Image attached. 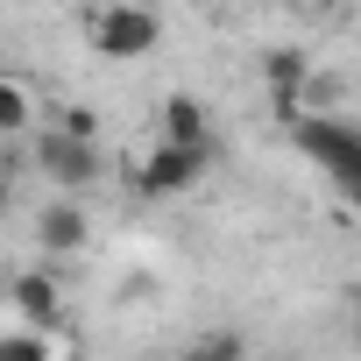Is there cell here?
Segmentation results:
<instances>
[{
    "mask_svg": "<svg viewBox=\"0 0 361 361\" xmlns=\"http://www.w3.org/2000/svg\"><path fill=\"white\" fill-rule=\"evenodd\" d=\"M85 36L106 64H135L163 43V15L149 8V0H99V8L85 15Z\"/></svg>",
    "mask_w": 361,
    "mask_h": 361,
    "instance_id": "obj_1",
    "label": "cell"
},
{
    "mask_svg": "<svg viewBox=\"0 0 361 361\" xmlns=\"http://www.w3.org/2000/svg\"><path fill=\"white\" fill-rule=\"evenodd\" d=\"M206 170H213V142H156L135 170V192L142 199H185L206 185Z\"/></svg>",
    "mask_w": 361,
    "mask_h": 361,
    "instance_id": "obj_2",
    "label": "cell"
},
{
    "mask_svg": "<svg viewBox=\"0 0 361 361\" xmlns=\"http://www.w3.org/2000/svg\"><path fill=\"white\" fill-rule=\"evenodd\" d=\"M36 170L50 177L57 192H92L99 185V170H106V156H99V142H78V135H64V128H43L36 135Z\"/></svg>",
    "mask_w": 361,
    "mask_h": 361,
    "instance_id": "obj_3",
    "label": "cell"
},
{
    "mask_svg": "<svg viewBox=\"0 0 361 361\" xmlns=\"http://www.w3.org/2000/svg\"><path fill=\"white\" fill-rule=\"evenodd\" d=\"M8 305H15V319L22 326H64V283H57V269H22L15 283H8Z\"/></svg>",
    "mask_w": 361,
    "mask_h": 361,
    "instance_id": "obj_4",
    "label": "cell"
},
{
    "mask_svg": "<svg viewBox=\"0 0 361 361\" xmlns=\"http://www.w3.org/2000/svg\"><path fill=\"white\" fill-rule=\"evenodd\" d=\"M85 241H92V220L78 213V199H71V192H64L57 206H43V213H36V248H43V255H78Z\"/></svg>",
    "mask_w": 361,
    "mask_h": 361,
    "instance_id": "obj_5",
    "label": "cell"
},
{
    "mask_svg": "<svg viewBox=\"0 0 361 361\" xmlns=\"http://www.w3.org/2000/svg\"><path fill=\"white\" fill-rule=\"evenodd\" d=\"M156 142H213V114H206V99L170 92V99L156 106Z\"/></svg>",
    "mask_w": 361,
    "mask_h": 361,
    "instance_id": "obj_6",
    "label": "cell"
},
{
    "mask_svg": "<svg viewBox=\"0 0 361 361\" xmlns=\"http://www.w3.org/2000/svg\"><path fill=\"white\" fill-rule=\"evenodd\" d=\"M262 78H269V92H305V78H312V57H305L298 43H276V50L262 57Z\"/></svg>",
    "mask_w": 361,
    "mask_h": 361,
    "instance_id": "obj_7",
    "label": "cell"
},
{
    "mask_svg": "<svg viewBox=\"0 0 361 361\" xmlns=\"http://www.w3.org/2000/svg\"><path fill=\"white\" fill-rule=\"evenodd\" d=\"M177 361H248V340H241V326H213V333H199Z\"/></svg>",
    "mask_w": 361,
    "mask_h": 361,
    "instance_id": "obj_8",
    "label": "cell"
},
{
    "mask_svg": "<svg viewBox=\"0 0 361 361\" xmlns=\"http://www.w3.org/2000/svg\"><path fill=\"white\" fill-rule=\"evenodd\" d=\"M29 121H36V92L0 71V135H29Z\"/></svg>",
    "mask_w": 361,
    "mask_h": 361,
    "instance_id": "obj_9",
    "label": "cell"
},
{
    "mask_svg": "<svg viewBox=\"0 0 361 361\" xmlns=\"http://www.w3.org/2000/svg\"><path fill=\"white\" fill-rule=\"evenodd\" d=\"M0 361H57L50 326H8L0 333Z\"/></svg>",
    "mask_w": 361,
    "mask_h": 361,
    "instance_id": "obj_10",
    "label": "cell"
},
{
    "mask_svg": "<svg viewBox=\"0 0 361 361\" xmlns=\"http://www.w3.org/2000/svg\"><path fill=\"white\" fill-rule=\"evenodd\" d=\"M57 128H64V135H78V142H99V114H92V106H64V114H57Z\"/></svg>",
    "mask_w": 361,
    "mask_h": 361,
    "instance_id": "obj_11",
    "label": "cell"
},
{
    "mask_svg": "<svg viewBox=\"0 0 361 361\" xmlns=\"http://www.w3.org/2000/svg\"><path fill=\"white\" fill-rule=\"evenodd\" d=\"M333 185H340V199H347V206H354V213H361V163H354V170H347V177H333Z\"/></svg>",
    "mask_w": 361,
    "mask_h": 361,
    "instance_id": "obj_12",
    "label": "cell"
},
{
    "mask_svg": "<svg viewBox=\"0 0 361 361\" xmlns=\"http://www.w3.org/2000/svg\"><path fill=\"white\" fill-rule=\"evenodd\" d=\"M15 213V177H8V163H0V220Z\"/></svg>",
    "mask_w": 361,
    "mask_h": 361,
    "instance_id": "obj_13",
    "label": "cell"
},
{
    "mask_svg": "<svg viewBox=\"0 0 361 361\" xmlns=\"http://www.w3.org/2000/svg\"><path fill=\"white\" fill-rule=\"evenodd\" d=\"M298 8H305V15H333V8H340V0H298Z\"/></svg>",
    "mask_w": 361,
    "mask_h": 361,
    "instance_id": "obj_14",
    "label": "cell"
},
{
    "mask_svg": "<svg viewBox=\"0 0 361 361\" xmlns=\"http://www.w3.org/2000/svg\"><path fill=\"white\" fill-rule=\"evenodd\" d=\"M347 333H354V354H361V290H354V326Z\"/></svg>",
    "mask_w": 361,
    "mask_h": 361,
    "instance_id": "obj_15",
    "label": "cell"
},
{
    "mask_svg": "<svg viewBox=\"0 0 361 361\" xmlns=\"http://www.w3.org/2000/svg\"><path fill=\"white\" fill-rule=\"evenodd\" d=\"M283 361H290V354H283Z\"/></svg>",
    "mask_w": 361,
    "mask_h": 361,
    "instance_id": "obj_16",
    "label": "cell"
}]
</instances>
